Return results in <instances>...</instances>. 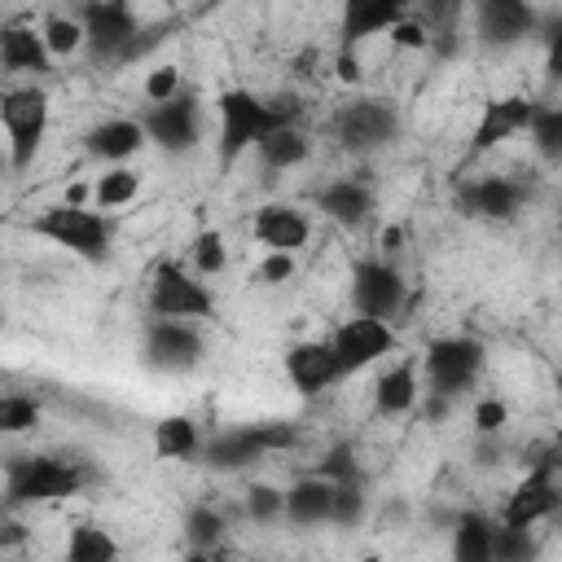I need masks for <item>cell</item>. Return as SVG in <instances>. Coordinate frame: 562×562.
I'll return each mask as SVG.
<instances>
[{
  "label": "cell",
  "instance_id": "obj_1",
  "mask_svg": "<svg viewBox=\"0 0 562 562\" xmlns=\"http://www.w3.org/2000/svg\"><path fill=\"white\" fill-rule=\"evenodd\" d=\"M294 114H299V105H294V97H277V101H268V97H259V92H250V88H224L220 97H215V119H220V167L228 171L246 149H255L268 132H277V127H285V123H294Z\"/></svg>",
  "mask_w": 562,
  "mask_h": 562
},
{
  "label": "cell",
  "instance_id": "obj_2",
  "mask_svg": "<svg viewBox=\"0 0 562 562\" xmlns=\"http://www.w3.org/2000/svg\"><path fill=\"white\" fill-rule=\"evenodd\" d=\"M88 483V465L66 461V457H48V452H26V457H9L4 461V505H44V501H66L75 492H83Z\"/></svg>",
  "mask_w": 562,
  "mask_h": 562
},
{
  "label": "cell",
  "instance_id": "obj_3",
  "mask_svg": "<svg viewBox=\"0 0 562 562\" xmlns=\"http://www.w3.org/2000/svg\"><path fill=\"white\" fill-rule=\"evenodd\" d=\"M31 233L44 237V241H53V246H61V250H70L83 263H105L110 259V241H114V228L101 215V206L88 211V206H75V202L44 206L31 220Z\"/></svg>",
  "mask_w": 562,
  "mask_h": 562
},
{
  "label": "cell",
  "instance_id": "obj_4",
  "mask_svg": "<svg viewBox=\"0 0 562 562\" xmlns=\"http://www.w3.org/2000/svg\"><path fill=\"white\" fill-rule=\"evenodd\" d=\"M0 123H4V136H9V162L13 171L31 167L44 136H48V92L40 83H26V88H9L0 97Z\"/></svg>",
  "mask_w": 562,
  "mask_h": 562
},
{
  "label": "cell",
  "instance_id": "obj_5",
  "mask_svg": "<svg viewBox=\"0 0 562 562\" xmlns=\"http://www.w3.org/2000/svg\"><path fill=\"white\" fill-rule=\"evenodd\" d=\"M422 373H426V391L461 400L474 386V378L483 373V342L470 334H443L426 347Z\"/></svg>",
  "mask_w": 562,
  "mask_h": 562
},
{
  "label": "cell",
  "instance_id": "obj_6",
  "mask_svg": "<svg viewBox=\"0 0 562 562\" xmlns=\"http://www.w3.org/2000/svg\"><path fill=\"white\" fill-rule=\"evenodd\" d=\"M329 342H334V351H338V369H342V378H351V373L378 364L382 356H391V351L400 347V334H395L391 321L356 312V316H347V321L329 334Z\"/></svg>",
  "mask_w": 562,
  "mask_h": 562
},
{
  "label": "cell",
  "instance_id": "obj_7",
  "mask_svg": "<svg viewBox=\"0 0 562 562\" xmlns=\"http://www.w3.org/2000/svg\"><path fill=\"white\" fill-rule=\"evenodd\" d=\"M294 443V426L290 422H255V426H237V430H224L215 435L202 452L215 470H241V465H255L259 457L268 452H281Z\"/></svg>",
  "mask_w": 562,
  "mask_h": 562
},
{
  "label": "cell",
  "instance_id": "obj_8",
  "mask_svg": "<svg viewBox=\"0 0 562 562\" xmlns=\"http://www.w3.org/2000/svg\"><path fill=\"white\" fill-rule=\"evenodd\" d=\"M79 22L88 31V53L97 61H127L132 40L140 35V22L127 0H83Z\"/></svg>",
  "mask_w": 562,
  "mask_h": 562
},
{
  "label": "cell",
  "instance_id": "obj_9",
  "mask_svg": "<svg viewBox=\"0 0 562 562\" xmlns=\"http://www.w3.org/2000/svg\"><path fill=\"white\" fill-rule=\"evenodd\" d=\"M395 132H400V114L382 97H360V101L342 105L338 119H334V136L351 154H373V149L391 145Z\"/></svg>",
  "mask_w": 562,
  "mask_h": 562
},
{
  "label": "cell",
  "instance_id": "obj_10",
  "mask_svg": "<svg viewBox=\"0 0 562 562\" xmlns=\"http://www.w3.org/2000/svg\"><path fill=\"white\" fill-rule=\"evenodd\" d=\"M408 303V281L400 277L395 263L386 259H356L351 268V307L364 316H382L395 321Z\"/></svg>",
  "mask_w": 562,
  "mask_h": 562
},
{
  "label": "cell",
  "instance_id": "obj_11",
  "mask_svg": "<svg viewBox=\"0 0 562 562\" xmlns=\"http://www.w3.org/2000/svg\"><path fill=\"white\" fill-rule=\"evenodd\" d=\"M145 136L167 154H189L202 136V105L193 92H176L171 101H154L145 114Z\"/></svg>",
  "mask_w": 562,
  "mask_h": 562
},
{
  "label": "cell",
  "instance_id": "obj_12",
  "mask_svg": "<svg viewBox=\"0 0 562 562\" xmlns=\"http://www.w3.org/2000/svg\"><path fill=\"white\" fill-rule=\"evenodd\" d=\"M202 360V334L193 329V321L180 316H154L145 325V364L162 369V373H184Z\"/></svg>",
  "mask_w": 562,
  "mask_h": 562
},
{
  "label": "cell",
  "instance_id": "obj_13",
  "mask_svg": "<svg viewBox=\"0 0 562 562\" xmlns=\"http://www.w3.org/2000/svg\"><path fill=\"white\" fill-rule=\"evenodd\" d=\"M149 312H154V316L198 321V316H211V312H215V299H211V290L202 285V277H189L184 268L162 263V268L154 272V285H149Z\"/></svg>",
  "mask_w": 562,
  "mask_h": 562
},
{
  "label": "cell",
  "instance_id": "obj_14",
  "mask_svg": "<svg viewBox=\"0 0 562 562\" xmlns=\"http://www.w3.org/2000/svg\"><path fill=\"white\" fill-rule=\"evenodd\" d=\"M474 31L492 48H514L540 35V13L531 0H474Z\"/></svg>",
  "mask_w": 562,
  "mask_h": 562
},
{
  "label": "cell",
  "instance_id": "obj_15",
  "mask_svg": "<svg viewBox=\"0 0 562 562\" xmlns=\"http://www.w3.org/2000/svg\"><path fill=\"white\" fill-rule=\"evenodd\" d=\"M562 505V487H558V465L553 461H540L514 492H509V501H505V514H501V522L505 527H536L540 518H549L553 509Z\"/></svg>",
  "mask_w": 562,
  "mask_h": 562
},
{
  "label": "cell",
  "instance_id": "obj_16",
  "mask_svg": "<svg viewBox=\"0 0 562 562\" xmlns=\"http://www.w3.org/2000/svg\"><path fill=\"white\" fill-rule=\"evenodd\" d=\"M457 202L470 220H492V224H505L522 211L527 202V184L522 180H509V176H479V180H465L457 189Z\"/></svg>",
  "mask_w": 562,
  "mask_h": 562
},
{
  "label": "cell",
  "instance_id": "obj_17",
  "mask_svg": "<svg viewBox=\"0 0 562 562\" xmlns=\"http://www.w3.org/2000/svg\"><path fill=\"white\" fill-rule=\"evenodd\" d=\"M285 378L294 382L299 395H321L325 386H334L342 378L338 369V351L329 338H307V342H294L285 351Z\"/></svg>",
  "mask_w": 562,
  "mask_h": 562
},
{
  "label": "cell",
  "instance_id": "obj_18",
  "mask_svg": "<svg viewBox=\"0 0 562 562\" xmlns=\"http://www.w3.org/2000/svg\"><path fill=\"white\" fill-rule=\"evenodd\" d=\"M531 114H536V101H527V97H496V101H487L483 114H479V123H474L470 154L479 158V154L505 145L509 136L527 132L531 127Z\"/></svg>",
  "mask_w": 562,
  "mask_h": 562
},
{
  "label": "cell",
  "instance_id": "obj_19",
  "mask_svg": "<svg viewBox=\"0 0 562 562\" xmlns=\"http://www.w3.org/2000/svg\"><path fill=\"white\" fill-rule=\"evenodd\" d=\"M413 0H342L338 18V48H356L382 31H391L400 18H408Z\"/></svg>",
  "mask_w": 562,
  "mask_h": 562
},
{
  "label": "cell",
  "instance_id": "obj_20",
  "mask_svg": "<svg viewBox=\"0 0 562 562\" xmlns=\"http://www.w3.org/2000/svg\"><path fill=\"white\" fill-rule=\"evenodd\" d=\"M316 211L342 228H360L369 215H373V189L356 176H342V180H329L316 189Z\"/></svg>",
  "mask_w": 562,
  "mask_h": 562
},
{
  "label": "cell",
  "instance_id": "obj_21",
  "mask_svg": "<svg viewBox=\"0 0 562 562\" xmlns=\"http://www.w3.org/2000/svg\"><path fill=\"white\" fill-rule=\"evenodd\" d=\"M0 66L9 75H44L53 66L44 31H35L26 22H4L0 26Z\"/></svg>",
  "mask_w": 562,
  "mask_h": 562
},
{
  "label": "cell",
  "instance_id": "obj_22",
  "mask_svg": "<svg viewBox=\"0 0 562 562\" xmlns=\"http://www.w3.org/2000/svg\"><path fill=\"white\" fill-rule=\"evenodd\" d=\"M250 228H255V241L259 246H268V250H303L307 246V215L299 211V206H285V202H268V206H259L255 211V220H250Z\"/></svg>",
  "mask_w": 562,
  "mask_h": 562
},
{
  "label": "cell",
  "instance_id": "obj_23",
  "mask_svg": "<svg viewBox=\"0 0 562 562\" xmlns=\"http://www.w3.org/2000/svg\"><path fill=\"white\" fill-rule=\"evenodd\" d=\"M145 140L149 136H145V123L140 119H105V123H97L83 136V149L92 158H101V162H127Z\"/></svg>",
  "mask_w": 562,
  "mask_h": 562
},
{
  "label": "cell",
  "instance_id": "obj_24",
  "mask_svg": "<svg viewBox=\"0 0 562 562\" xmlns=\"http://www.w3.org/2000/svg\"><path fill=\"white\" fill-rule=\"evenodd\" d=\"M334 479L325 474H307L299 479L294 487H285V518L299 522V527H316V522H329L334 514Z\"/></svg>",
  "mask_w": 562,
  "mask_h": 562
},
{
  "label": "cell",
  "instance_id": "obj_25",
  "mask_svg": "<svg viewBox=\"0 0 562 562\" xmlns=\"http://www.w3.org/2000/svg\"><path fill=\"white\" fill-rule=\"evenodd\" d=\"M417 404V360H400L373 382V408L382 417H404Z\"/></svg>",
  "mask_w": 562,
  "mask_h": 562
},
{
  "label": "cell",
  "instance_id": "obj_26",
  "mask_svg": "<svg viewBox=\"0 0 562 562\" xmlns=\"http://www.w3.org/2000/svg\"><path fill=\"white\" fill-rule=\"evenodd\" d=\"M496 527L487 514L470 509L457 518V531H452V553L457 562H492V544H496Z\"/></svg>",
  "mask_w": 562,
  "mask_h": 562
},
{
  "label": "cell",
  "instance_id": "obj_27",
  "mask_svg": "<svg viewBox=\"0 0 562 562\" xmlns=\"http://www.w3.org/2000/svg\"><path fill=\"white\" fill-rule=\"evenodd\" d=\"M198 448H202V435H198L193 417L171 413V417H162L154 426V457H162V461H189Z\"/></svg>",
  "mask_w": 562,
  "mask_h": 562
},
{
  "label": "cell",
  "instance_id": "obj_28",
  "mask_svg": "<svg viewBox=\"0 0 562 562\" xmlns=\"http://www.w3.org/2000/svg\"><path fill=\"white\" fill-rule=\"evenodd\" d=\"M255 154H259V162H263V167H272V171L299 167V162L307 158V136H303L294 123H285V127L268 132V136L255 145Z\"/></svg>",
  "mask_w": 562,
  "mask_h": 562
},
{
  "label": "cell",
  "instance_id": "obj_29",
  "mask_svg": "<svg viewBox=\"0 0 562 562\" xmlns=\"http://www.w3.org/2000/svg\"><path fill=\"white\" fill-rule=\"evenodd\" d=\"M66 558L70 562H110V558H119V540L105 527H75L66 540Z\"/></svg>",
  "mask_w": 562,
  "mask_h": 562
},
{
  "label": "cell",
  "instance_id": "obj_30",
  "mask_svg": "<svg viewBox=\"0 0 562 562\" xmlns=\"http://www.w3.org/2000/svg\"><path fill=\"white\" fill-rule=\"evenodd\" d=\"M527 136H531V145H536L540 158L562 162V105H536Z\"/></svg>",
  "mask_w": 562,
  "mask_h": 562
},
{
  "label": "cell",
  "instance_id": "obj_31",
  "mask_svg": "<svg viewBox=\"0 0 562 562\" xmlns=\"http://www.w3.org/2000/svg\"><path fill=\"white\" fill-rule=\"evenodd\" d=\"M140 193V176L132 167H110L97 184H92V202L101 211H114V206H127L132 198Z\"/></svg>",
  "mask_w": 562,
  "mask_h": 562
},
{
  "label": "cell",
  "instance_id": "obj_32",
  "mask_svg": "<svg viewBox=\"0 0 562 562\" xmlns=\"http://www.w3.org/2000/svg\"><path fill=\"white\" fill-rule=\"evenodd\" d=\"M44 44L53 57H70L79 48H88V31L79 18H48L44 22Z\"/></svg>",
  "mask_w": 562,
  "mask_h": 562
},
{
  "label": "cell",
  "instance_id": "obj_33",
  "mask_svg": "<svg viewBox=\"0 0 562 562\" xmlns=\"http://www.w3.org/2000/svg\"><path fill=\"white\" fill-rule=\"evenodd\" d=\"M184 536H189V544L193 549H215L220 544V536H224V518L211 509V505H193L189 514H184Z\"/></svg>",
  "mask_w": 562,
  "mask_h": 562
},
{
  "label": "cell",
  "instance_id": "obj_34",
  "mask_svg": "<svg viewBox=\"0 0 562 562\" xmlns=\"http://www.w3.org/2000/svg\"><path fill=\"white\" fill-rule=\"evenodd\" d=\"M35 422H40V404H35L31 395L9 391V395L0 400V430H4V435H22V430H31Z\"/></svg>",
  "mask_w": 562,
  "mask_h": 562
},
{
  "label": "cell",
  "instance_id": "obj_35",
  "mask_svg": "<svg viewBox=\"0 0 562 562\" xmlns=\"http://www.w3.org/2000/svg\"><path fill=\"white\" fill-rule=\"evenodd\" d=\"M224 263H228L224 237L215 228H202L193 237V268H198V277H215V272H224Z\"/></svg>",
  "mask_w": 562,
  "mask_h": 562
},
{
  "label": "cell",
  "instance_id": "obj_36",
  "mask_svg": "<svg viewBox=\"0 0 562 562\" xmlns=\"http://www.w3.org/2000/svg\"><path fill=\"white\" fill-rule=\"evenodd\" d=\"M246 514H250L255 522H272V518H281V514H285V492H277L272 483H255V487H246Z\"/></svg>",
  "mask_w": 562,
  "mask_h": 562
},
{
  "label": "cell",
  "instance_id": "obj_37",
  "mask_svg": "<svg viewBox=\"0 0 562 562\" xmlns=\"http://www.w3.org/2000/svg\"><path fill=\"white\" fill-rule=\"evenodd\" d=\"M360 518H364V492H360V483H338L334 487V514H329V522L356 527Z\"/></svg>",
  "mask_w": 562,
  "mask_h": 562
},
{
  "label": "cell",
  "instance_id": "obj_38",
  "mask_svg": "<svg viewBox=\"0 0 562 562\" xmlns=\"http://www.w3.org/2000/svg\"><path fill=\"white\" fill-rule=\"evenodd\" d=\"M536 553V544H531V536H527V527H496V544H492V562L501 558V562H509V558H531Z\"/></svg>",
  "mask_w": 562,
  "mask_h": 562
},
{
  "label": "cell",
  "instance_id": "obj_39",
  "mask_svg": "<svg viewBox=\"0 0 562 562\" xmlns=\"http://www.w3.org/2000/svg\"><path fill=\"white\" fill-rule=\"evenodd\" d=\"M316 474L334 479V483H360V470H356V457H351V443H334L329 457L316 465Z\"/></svg>",
  "mask_w": 562,
  "mask_h": 562
},
{
  "label": "cell",
  "instance_id": "obj_40",
  "mask_svg": "<svg viewBox=\"0 0 562 562\" xmlns=\"http://www.w3.org/2000/svg\"><path fill=\"white\" fill-rule=\"evenodd\" d=\"M176 92H184L176 66H154V70L145 75V101H149V105H154V101H171Z\"/></svg>",
  "mask_w": 562,
  "mask_h": 562
},
{
  "label": "cell",
  "instance_id": "obj_41",
  "mask_svg": "<svg viewBox=\"0 0 562 562\" xmlns=\"http://www.w3.org/2000/svg\"><path fill=\"white\" fill-rule=\"evenodd\" d=\"M540 35H544V70L553 83H562V18L540 22Z\"/></svg>",
  "mask_w": 562,
  "mask_h": 562
},
{
  "label": "cell",
  "instance_id": "obj_42",
  "mask_svg": "<svg viewBox=\"0 0 562 562\" xmlns=\"http://www.w3.org/2000/svg\"><path fill=\"white\" fill-rule=\"evenodd\" d=\"M386 35H391L395 48H430V26L422 18H400Z\"/></svg>",
  "mask_w": 562,
  "mask_h": 562
},
{
  "label": "cell",
  "instance_id": "obj_43",
  "mask_svg": "<svg viewBox=\"0 0 562 562\" xmlns=\"http://www.w3.org/2000/svg\"><path fill=\"white\" fill-rule=\"evenodd\" d=\"M505 422H509V404L505 400H479V408H474V430L479 435H496Z\"/></svg>",
  "mask_w": 562,
  "mask_h": 562
},
{
  "label": "cell",
  "instance_id": "obj_44",
  "mask_svg": "<svg viewBox=\"0 0 562 562\" xmlns=\"http://www.w3.org/2000/svg\"><path fill=\"white\" fill-rule=\"evenodd\" d=\"M259 277H263L268 285L290 281V277H294V255H290V250H268V259L259 263Z\"/></svg>",
  "mask_w": 562,
  "mask_h": 562
},
{
  "label": "cell",
  "instance_id": "obj_45",
  "mask_svg": "<svg viewBox=\"0 0 562 562\" xmlns=\"http://www.w3.org/2000/svg\"><path fill=\"white\" fill-rule=\"evenodd\" d=\"M457 400L452 395H439V391H426V400H422V413L430 417V422H443L448 417V408H452Z\"/></svg>",
  "mask_w": 562,
  "mask_h": 562
},
{
  "label": "cell",
  "instance_id": "obj_46",
  "mask_svg": "<svg viewBox=\"0 0 562 562\" xmlns=\"http://www.w3.org/2000/svg\"><path fill=\"white\" fill-rule=\"evenodd\" d=\"M338 79H342V83H356V79H360V61H356L351 48H338Z\"/></svg>",
  "mask_w": 562,
  "mask_h": 562
},
{
  "label": "cell",
  "instance_id": "obj_47",
  "mask_svg": "<svg viewBox=\"0 0 562 562\" xmlns=\"http://www.w3.org/2000/svg\"><path fill=\"white\" fill-rule=\"evenodd\" d=\"M83 198H88V184H70L61 202H75V206H83Z\"/></svg>",
  "mask_w": 562,
  "mask_h": 562
},
{
  "label": "cell",
  "instance_id": "obj_48",
  "mask_svg": "<svg viewBox=\"0 0 562 562\" xmlns=\"http://www.w3.org/2000/svg\"><path fill=\"white\" fill-rule=\"evenodd\" d=\"M400 241H404L400 228H386V233H382V250H400Z\"/></svg>",
  "mask_w": 562,
  "mask_h": 562
},
{
  "label": "cell",
  "instance_id": "obj_49",
  "mask_svg": "<svg viewBox=\"0 0 562 562\" xmlns=\"http://www.w3.org/2000/svg\"><path fill=\"white\" fill-rule=\"evenodd\" d=\"M558 408H562V373H558Z\"/></svg>",
  "mask_w": 562,
  "mask_h": 562
}]
</instances>
